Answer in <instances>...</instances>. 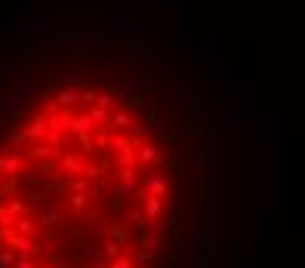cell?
Returning <instances> with one entry per match:
<instances>
[{
    "instance_id": "6da1fadb",
    "label": "cell",
    "mask_w": 305,
    "mask_h": 268,
    "mask_svg": "<svg viewBox=\"0 0 305 268\" xmlns=\"http://www.w3.org/2000/svg\"><path fill=\"white\" fill-rule=\"evenodd\" d=\"M136 158H139V170H145V167H151V164L164 167V161H167V155H164L161 148H155L151 142H142V145L136 148Z\"/></svg>"
},
{
    "instance_id": "7a4b0ae2",
    "label": "cell",
    "mask_w": 305,
    "mask_h": 268,
    "mask_svg": "<svg viewBox=\"0 0 305 268\" xmlns=\"http://www.w3.org/2000/svg\"><path fill=\"white\" fill-rule=\"evenodd\" d=\"M84 167H87V155H81V151H68V155L59 158V170H62V173L84 176Z\"/></svg>"
},
{
    "instance_id": "3957f363",
    "label": "cell",
    "mask_w": 305,
    "mask_h": 268,
    "mask_svg": "<svg viewBox=\"0 0 305 268\" xmlns=\"http://www.w3.org/2000/svg\"><path fill=\"white\" fill-rule=\"evenodd\" d=\"M47 130H50V127H47V118H34V121H31L22 133H25V139H28V142H41V139L47 136Z\"/></svg>"
},
{
    "instance_id": "277c9868",
    "label": "cell",
    "mask_w": 305,
    "mask_h": 268,
    "mask_svg": "<svg viewBox=\"0 0 305 268\" xmlns=\"http://www.w3.org/2000/svg\"><path fill=\"white\" fill-rule=\"evenodd\" d=\"M0 173H10V176H19V173H25V158H22V155L0 158Z\"/></svg>"
},
{
    "instance_id": "5b68a950",
    "label": "cell",
    "mask_w": 305,
    "mask_h": 268,
    "mask_svg": "<svg viewBox=\"0 0 305 268\" xmlns=\"http://www.w3.org/2000/svg\"><path fill=\"white\" fill-rule=\"evenodd\" d=\"M161 213H164V201H161V198H155V195H145V219L158 225Z\"/></svg>"
},
{
    "instance_id": "8992f818",
    "label": "cell",
    "mask_w": 305,
    "mask_h": 268,
    "mask_svg": "<svg viewBox=\"0 0 305 268\" xmlns=\"http://www.w3.org/2000/svg\"><path fill=\"white\" fill-rule=\"evenodd\" d=\"M56 102H59V108H71L74 102H81V90L68 84L65 90H59V93H56Z\"/></svg>"
},
{
    "instance_id": "52a82bcc",
    "label": "cell",
    "mask_w": 305,
    "mask_h": 268,
    "mask_svg": "<svg viewBox=\"0 0 305 268\" xmlns=\"http://www.w3.org/2000/svg\"><path fill=\"white\" fill-rule=\"evenodd\" d=\"M167 191H170V185H167V176H164V173H158V176H151V179H148V195H155V198H167Z\"/></svg>"
},
{
    "instance_id": "ba28073f",
    "label": "cell",
    "mask_w": 305,
    "mask_h": 268,
    "mask_svg": "<svg viewBox=\"0 0 305 268\" xmlns=\"http://www.w3.org/2000/svg\"><path fill=\"white\" fill-rule=\"evenodd\" d=\"M130 124H133V114H130V111H118V114H111V124H108L105 130H108V133H114V130H127Z\"/></svg>"
},
{
    "instance_id": "9c48e42d",
    "label": "cell",
    "mask_w": 305,
    "mask_h": 268,
    "mask_svg": "<svg viewBox=\"0 0 305 268\" xmlns=\"http://www.w3.org/2000/svg\"><path fill=\"white\" fill-rule=\"evenodd\" d=\"M121 96H127V102H130L133 108H142V105H145V96H142V90H136V87H121Z\"/></svg>"
},
{
    "instance_id": "30bf717a",
    "label": "cell",
    "mask_w": 305,
    "mask_h": 268,
    "mask_svg": "<svg viewBox=\"0 0 305 268\" xmlns=\"http://www.w3.org/2000/svg\"><path fill=\"white\" fill-rule=\"evenodd\" d=\"M93 118H90V114H81V118H74V124H71V130L74 133H93Z\"/></svg>"
},
{
    "instance_id": "8fae6325",
    "label": "cell",
    "mask_w": 305,
    "mask_h": 268,
    "mask_svg": "<svg viewBox=\"0 0 305 268\" xmlns=\"http://www.w3.org/2000/svg\"><path fill=\"white\" fill-rule=\"evenodd\" d=\"M90 118H93V124L108 127V124H111V111H105V108H99V105H90Z\"/></svg>"
},
{
    "instance_id": "7c38bea8",
    "label": "cell",
    "mask_w": 305,
    "mask_h": 268,
    "mask_svg": "<svg viewBox=\"0 0 305 268\" xmlns=\"http://www.w3.org/2000/svg\"><path fill=\"white\" fill-rule=\"evenodd\" d=\"M62 222V210L56 207V210H47V213H41V225L44 228H56Z\"/></svg>"
},
{
    "instance_id": "4fadbf2b",
    "label": "cell",
    "mask_w": 305,
    "mask_h": 268,
    "mask_svg": "<svg viewBox=\"0 0 305 268\" xmlns=\"http://www.w3.org/2000/svg\"><path fill=\"white\" fill-rule=\"evenodd\" d=\"M16 225V213L10 210V204H0V228H13Z\"/></svg>"
},
{
    "instance_id": "5bb4252c",
    "label": "cell",
    "mask_w": 305,
    "mask_h": 268,
    "mask_svg": "<svg viewBox=\"0 0 305 268\" xmlns=\"http://www.w3.org/2000/svg\"><path fill=\"white\" fill-rule=\"evenodd\" d=\"M13 228H16V232H19V235H25V238H31V235H34V222H31L28 216H19Z\"/></svg>"
},
{
    "instance_id": "9a60e30c",
    "label": "cell",
    "mask_w": 305,
    "mask_h": 268,
    "mask_svg": "<svg viewBox=\"0 0 305 268\" xmlns=\"http://www.w3.org/2000/svg\"><path fill=\"white\" fill-rule=\"evenodd\" d=\"M78 151H81V155H93V151H96V145H93V136L90 133H78Z\"/></svg>"
},
{
    "instance_id": "2e32d148",
    "label": "cell",
    "mask_w": 305,
    "mask_h": 268,
    "mask_svg": "<svg viewBox=\"0 0 305 268\" xmlns=\"http://www.w3.org/2000/svg\"><path fill=\"white\" fill-rule=\"evenodd\" d=\"M99 256H102V259H118V256H121V244H118V241H108V244L99 250Z\"/></svg>"
},
{
    "instance_id": "e0dca14e",
    "label": "cell",
    "mask_w": 305,
    "mask_h": 268,
    "mask_svg": "<svg viewBox=\"0 0 305 268\" xmlns=\"http://www.w3.org/2000/svg\"><path fill=\"white\" fill-rule=\"evenodd\" d=\"M108 142H111V133L102 127V130H96V136H93V145H96V151H105L108 148Z\"/></svg>"
},
{
    "instance_id": "ac0fdd59",
    "label": "cell",
    "mask_w": 305,
    "mask_h": 268,
    "mask_svg": "<svg viewBox=\"0 0 305 268\" xmlns=\"http://www.w3.org/2000/svg\"><path fill=\"white\" fill-rule=\"evenodd\" d=\"M68 188L74 191V195H87V191H90V182H87V176H74Z\"/></svg>"
},
{
    "instance_id": "d6986e66",
    "label": "cell",
    "mask_w": 305,
    "mask_h": 268,
    "mask_svg": "<svg viewBox=\"0 0 305 268\" xmlns=\"http://www.w3.org/2000/svg\"><path fill=\"white\" fill-rule=\"evenodd\" d=\"M118 164L121 167H139V158H136V151H121V158H118Z\"/></svg>"
},
{
    "instance_id": "ffe728a7",
    "label": "cell",
    "mask_w": 305,
    "mask_h": 268,
    "mask_svg": "<svg viewBox=\"0 0 305 268\" xmlns=\"http://www.w3.org/2000/svg\"><path fill=\"white\" fill-rule=\"evenodd\" d=\"M68 207L81 213V210L87 207V195H74V191H71V195H68Z\"/></svg>"
},
{
    "instance_id": "44dd1931",
    "label": "cell",
    "mask_w": 305,
    "mask_h": 268,
    "mask_svg": "<svg viewBox=\"0 0 305 268\" xmlns=\"http://www.w3.org/2000/svg\"><path fill=\"white\" fill-rule=\"evenodd\" d=\"M96 105H99V108H105V111H111V105H114V93H111V90L99 93V96H96Z\"/></svg>"
},
{
    "instance_id": "7402d4cb",
    "label": "cell",
    "mask_w": 305,
    "mask_h": 268,
    "mask_svg": "<svg viewBox=\"0 0 305 268\" xmlns=\"http://www.w3.org/2000/svg\"><path fill=\"white\" fill-rule=\"evenodd\" d=\"M10 210L16 213V219H19V216H28V213H31V207H28L25 201H16V198L10 201Z\"/></svg>"
},
{
    "instance_id": "603a6c76",
    "label": "cell",
    "mask_w": 305,
    "mask_h": 268,
    "mask_svg": "<svg viewBox=\"0 0 305 268\" xmlns=\"http://www.w3.org/2000/svg\"><path fill=\"white\" fill-rule=\"evenodd\" d=\"M16 259H19V256H16L13 250H0V268H13Z\"/></svg>"
},
{
    "instance_id": "cb8c5ba5",
    "label": "cell",
    "mask_w": 305,
    "mask_h": 268,
    "mask_svg": "<svg viewBox=\"0 0 305 268\" xmlns=\"http://www.w3.org/2000/svg\"><path fill=\"white\" fill-rule=\"evenodd\" d=\"M108 268H133V256H118V259H111Z\"/></svg>"
},
{
    "instance_id": "d4e9b609",
    "label": "cell",
    "mask_w": 305,
    "mask_h": 268,
    "mask_svg": "<svg viewBox=\"0 0 305 268\" xmlns=\"http://www.w3.org/2000/svg\"><path fill=\"white\" fill-rule=\"evenodd\" d=\"M96 96H99V93H96V90H90V87H84V90H81V102H84V105H96Z\"/></svg>"
},
{
    "instance_id": "484cf974",
    "label": "cell",
    "mask_w": 305,
    "mask_h": 268,
    "mask_svg": "<svg viewBox=\"0 0 305 268\" xmlns=\"http://www.w3.org/2000/svg\"><path fill=\"white\" fill-rule=\"evenodd\" d=\"M7 142H10V145H16V148H25V145H28V139H25V133H13V136L7 133Z\"/></svg>"
},
{
    "instance_id": "4316f807",
    "label": "cell",
    "mask_w": 305,
    "mask_h": 268,
    "mask_svg": "<svg viewBox=\"0 0 305 268\" xmlns=\"http://www.w3.org/2000/svg\"><path fill=\"white\" fill-rule=\"evenodd\" d=\"M44 198H47V191H41V188H31L28 191V204H41Z\"/></svg>"
},
{
    "instance_id": "83f0119b",
    "label": "cell",
    "mask_w": 305,
    "mask_h": 268,
    "mask_svg": "<svg viewBox=\"0 0 305 268\" xmlns=\"http://www.w3.org/2000/svg\"><path fill=\"white\" fill-rule=\"evenodd\" d=\"M25 182H28L31 188H34V185H44V173H37V170H34V173H25Z\"/></svg>"
},
{
    "instance_id": "f1b7e54d",
    "label": "cell",
    "mask_w": 305,
    "mask_h": 268,
    "mask_svg": "<svg viewBox=\"0 0 305 268\" xmlns=\"http://www.w3.org/2000/svg\"><path fill=\"white\" fill-rule=\"evenodd\" d=\"M84 176H87V179H99V176H102L99 164H87V167H84Z\"/></svg>"
},
{
    "instance_id": "f546056e",
    "label": "cell",
    "mask_w": 305,
    "mask_h": 268,
    "mask_svg": "<svg viewBox=\"0 0 305 268\" xmlns=\"http://www.w3.org/2000/svg\"><path fill=\"white\" fill-rule=\"evenodd\" d=\"M56 111H59V102H56V96H53V99H47V102H44V114L50 118V114H56Z\"/></svg>"
},
{
    "instance_id": "4dcf8cb0",
    "label": "cell",
    "mask_w": 305,
    "mask_h": 268,
    "mask_svg": "<svg viewBox=\"0 0 305 268\" xmlns=\"http://www.w3.org/2000/svg\"><path fill=\"white\" fill-rule=\"evenodd\" d=\"M13 268H34V262H31V256H19Z\"/></svg>"
},
{
    "instance_id": "1f68e13d",
    "label": "cell",
    "mask_w": 305,
    "mask_h": 268,
    "mask_svg": "<svg viewBox=\"0 0 305 268\" xmlns=\"http://www.w3.org/2000/svg\"><path fill=\"white\" fill-rule=\"evenodd\" d=\"M53 188H56V191H68V182H65L62 176H53Z\"/></svg>"
},
{
    "instance_id": "d6a6232c",
    "label": "cell",
    "mask_w": 305,
    "mask_h": 268,
    "mask_svg": "<svg viewBox=\"0 0 305 268\" xmlns=\"http://www.w3.org/2000/svg\"><path fill=\"white\" fill-rule=\"evenodd\" d=\"M93 268H108V259H102V256L96 253V262H93Z\"/></svg>"
},
{
    "instance_id": "836d02e7",
    "label": "cell",
    "mask_w": 305,
    "mask_h": 268,
    "mask_svg": "<svg viewBox=\"0 0 305 268\" xmlns=\"http://www.w3.org/2000/svg\"><path fill=\"white\" fill-rule=\"evenodd\" d=\"M44 268H53V265H50V262H47V265H44Z\"/></svg>"
},
{
    "instance_id": "e575fe53",
    "label": "cell",
    "mask_w": 305,
    "mask_h": 268,
    "mask_svg": "<svg viewBox=\"0 0 305 268\" xmlns=\"http://www.w3.org/2000/svg\"><path fill=\"white\" fill-rule=\"evenodd\" d=\"M0 179H4V173H0Z\"/></svg>"
}]
</instances>
